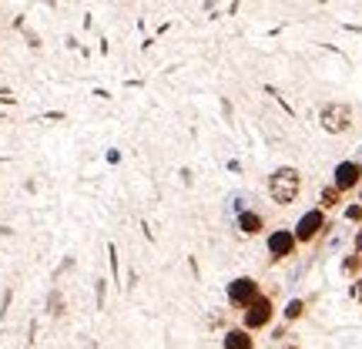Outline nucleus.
Instances as JSON below:
<instances>
[{
	"mask_svg": "<svg viewBox=\"0 0 362 349\" xmlns=\"http://www.w3.org/2000/svg\"><path fill=\"white\" fill-rule=\"evenodd\" d=\"M346 222H352V225H362V202H352V205H346Z\"/></svg>",
	"mask_w": 362,
	"mask_h": 349,
	"instance_id": "obj_13",
	"label": "nucleus"
},
{
	"mask_svg": "<svg viewBox=\"0 0 362 349\" xmlns=\"http://www.w3.org/2000/svg\"><path fill=\"white\" fill-rule=\"evenodd\" d=\"M298 195H302V175H298V168H292V165H282V168H275L269 175V198L275 202V205H296Z\"/></svg>",
	"mask_w": 362,
	"mask_h": 349,
	"instance_id": "obj_1",
	"label": "nucleus"
},
{
	"mask_svg": "<svg viewBox=\"0 0 362 349\" xmlns=\"http://www.w3.org/2000/svg\"><path fill=\"white\" fill-rule=\"evenodd\" d=\"M349 292H352V299H356V302H362V275H359V279H352Z\"/></svg>",
	"mask_w": 362,
	"mask_h": 349,
	"instance_id": "obj_14",
	"label": "nucleus"
},
{
	"mask_svg": "<svg viewBox=\"0 0 362 349\" xmlns=\"http://www.w3.org/2000/svg\"><path fill=\"white\" fill-rule=\"evenodd\" d=\"M342 198H346V195H342L336 185L329 181V185H322V192H319V208H322V212H332V208L342 205Z\"/></svg>",
	"mask_w": 362,
	"mask_h": 349,
	"instance_id": "obj_10",
	"label": "nucleus"
},
{
	"mask_svg": "<svg viewBox=\"0 0 362 349\" xmlns=\"http://www.w3.org/2000/svg\"><path fill=\"white\" fill-rule=\"evenodd\" d=\"M272 319H275V299L265 296V292L242 309V326H245L248 333H262V329H269Z\"/></svg>",
	"mask_w": 362,
	"mask_h": 349,
	"instance_id": "obj_3",
	"label": "nucleus"
},
{
	"mask_svg": "<svg viewBox=\"0 0 362 349\" xmlns=\"http://www.w3.org/2000/svg\"><path fill=\"white\" fill-rule=\"evenodd\" d=\"M332 185H336L342 195L356 192L362 185V165L356 161V158H346V161H339L336 171H332Z\"/></svg>",
	"mask_w": 362,
	"mask_h": 349,
	"instance_id": "obj_7",
	"label": "nucleus"
},
{
	"mask_svg": "<svg viewBox=\"0 0 362 349\" xmlns=\"http://www.w3.org/2000/svg\"><path fill=\"white\" fill-rule=\"evenodd\" d=\"M259 296H262V285H259V279H252V275H238V279L228 282V306L238 312L245 309L248 302H255Z\"/></svg>",
	"mask_w": 362,
	"mask_h": 349,
	"instance_id": "obj_5",
	"label": "nucleus"
},
{
	"mask_svg": "<svg viewBox=\"0 0 362 349\" xmlns=\"http://www.w3.org/2000/svg\"><path fill=\"white\" fill-rule=\"evenodd\" d=\"M285 326H288V323H282V326H279V329H275V333H272V339H279V343H282V339L288 336V329H285Z\"/></svg>",
	"mask_w": 362,
	"mask_h": 349,
	"instance_id": "obj_16",
	"label": "nucleus"
},
{
	"mask_svg": "<svg viewBox=\"0 0 362 349\" xmlns=\"http://www.w3.org/2000/svg\"><path fill=\"white\" fill-rule=\"evenodd\" d=\"M235 225H238L242 235H262L265 232V215H262L259 208H242L235 215Z\"/></svg>",
	"mask_w": 362,
	"mask_h": 349,
	"instance_id": "obj_8",
	"label": "nucleus"
},
{
	"mask_svg": "<svg viewBox=\"0 0 362 349\" xmlns=\"http://www.w3.org/2000/svg\"><path fill=\"white\" fill-rule=\"evenodd\" d=\"M356 195H359V202H362V185H359V188H356Z\"/></svg>",
	"mask_w": 362,
	"mask_h": 349,
	"instance_id": "obj_18",
	"label": "nucleus"
},
{
	"mask_svg": "<svg viewBox=\"0 0 362 349\" xmlns=\"http://www.w3.org/2000/svg\"><path fill=\"white\" fill-rule=\"evenodd\" d=\"M352 252H359L362 256V225L356 229V235H352Z\"/></svg>",
	"mask_w": 362,
	"mask_h": 349,
	"instance_id": "obj_15",
	"label": "nucleus"
},
{
	"mask_svg": "<svg viewBox=\"0 0 362 349\" xmlns=\"http://www.w3.org/2000/svg\"><path fill=\"white\" fill-rule=\"evenodd\" d=\"M221 349H255V336L245 326H228L221 333Z\"/></svg>",
	"mask_w": 362,
	"mask_h": 349,
	"instance_id": "obj_9",
	"label": "nucleus"
},
{
	"mask_svg": "<svg viewBox=\"0 0 362 349\" xmlns=\"http://www.w3.org/2000/svg\"><path fill=\"white\" fill-rule=\"evenodd\" d=\"M339 272H342L346 279H359V275H362V256H359V252L342 256V262H339Z\"/></svg>",
	"mask_w": 362,
	"mask_h": 349,
	"instance_id": "obj_11",
	"label": "nucleus"
},
{
	"mask_svg": "<svg viewBox=\"0 0 362 349\" xmlns=\"http://www.w3.org/2000/svg\"><path fill=\"white\" fill-rule=\"evenodd\" d=\"M305 306H309L305 299H288V302H285V309H282V319L285 323H298V319L305 316Z\"/></svg>",
	"mask_w": 362,
	"mask_h": 349,
	"instance_id": "obj_12",
	"label": "nucleus"
},
{
	"mask_svg": "<svg viewBox=\"0 0 362 349\" xmlns=\"http://www.w3.org/2000/svg\"><path fill=\"white\" fill-rule=\"evenodd\" d=\"M265 248H269V259L272 262H285L296 256V232L292 229H275V232H269V239H265Z\"/></svg>",
	"mask_w": 362,
	"mask_h": 349,
	"instance_id": "obj_6",
	"label": "nucleus"
},
{
	"mask_svg": "<svg viewBox=\"0 0 362 349\" xmlns=\"http://www.w3.org/2000/svg\"><path fill=\"white\" fill-rule=\"evenodd\" d=\"M332 229V222H329V212H322V208L315 205L309 208V212H302V219L296 222V242L298 246H312V242H319L325 232Z\"/></svg>",
	"mask_w": 362,
	"mask_h": 349,
	"instance_id": "obj_2",
	"label": "nucleus"
},
{
	"mask_svg": "<svg viewBox=\"0 0 362 349\" xmlns=\"http://www.w3.org/2000/svg\"><path fill=\"white\" fill-rule=\"evenodd\" d=\"M356 161H359V165H362V148H359V155H356Z\"/></svg>",
	"mask_w": 362,
	"mask_h": 349,
	"instance_id": "obj_19",
	"label": "nucleus"
},
{
	"mask_svg": "<svg viewBox=\"0 0 362 349\" xmlns=\"http://www.w3.org/2000/svg\"><path fill=\"white\" fill-rule=\"evenodd\" d=\"M319 125H322L325 135H346V131H352V104H346V101L322 104Z\"/></svg>",
	"mask_w": 362,
	"mask_h": 349,
	"instance_id": "obj_4",
	"label": "nucleus"
},
{
	"mask_svg": "<svg viewBox=\"0 0 362 349\" xmlns=\"http://www.w3.org/2000/svg\"><path fill=\"white\" fill-rule=\"evenodd\" d=\"M282 349H298V346H296V343H285V346H282Z\"/></svg>",
	"mask_w": 362,
	"mask_h": 349,
	"instance_id": "obj_17",
	"label": "nucleus"
}]
</instances>
